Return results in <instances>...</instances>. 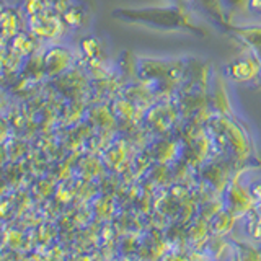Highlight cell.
<instances>
[{"mask_svg":"<svg viewBox=\"0 0 261 261\" xmlns=\"http://www.w3.org/2000/svg\"><path fill=\"white\" fill-rule=\"evenodd\" d=\"M250 194H251L255 199L261 201V181H256V185H253V186L250 188Z\"/></svg>","mask_w":261,"mask_h":261,"instance_id":"obj_1","label":"cell"}]
</instances>
